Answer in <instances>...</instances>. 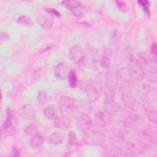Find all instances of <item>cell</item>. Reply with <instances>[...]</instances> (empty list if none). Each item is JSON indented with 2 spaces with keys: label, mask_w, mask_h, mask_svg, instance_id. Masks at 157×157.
<instances>
[{
  "label": "cell",
  "mask_w": 157,
  "mask_h": 157,
  "mask_svg": "<svg viewBox=\"0 0 157 157\" xmlns=\"http://www.w3.org/2000/svg\"><path fill=\"white\" fill-rule=\"evenodd\" d=\"M4 132L6 133L13 132V125H12V116L10 111L8 112L6 116V120L4 123Z\"/></svg>",
  "instance_id": "cell-6"
},
{
  "label": "cell",
  "mask_w": 157,
  "mask_h": 157,
  "mask_svg": "<svg viewBox=\"0 0 157 157\" xmlns=\"http://www.w3.org/2000/svg\"><path fill=\"white\" fill-rule=\"evenodd\" d=\"M43 143L42 136L39 133H35L30 141V145L33 150H37L42 145Z\"/></svg>",
  "instance_id": "cell-4"
},
{
  "label": "cell",
  "mask_w": 157,
  "mask_h": 157,
  "mask_svg": "<svg viewBox=\"0 0 157 157\" xmlns=\"http://www.w3.org/2000/svg\"><path fill=\"white\" fill-rule=\"evenodd\" d=\"M68 143L72 145H75L77 144L76 136L74 132H71L69 135L68 136Z\"/></svg>",
  "instance_id": "cell-13"
},
{
  "label": "cell",
  "mask_w": 157,
  "mask_h": 157,
  "mask_svg": "<svg viewBox=\"0 0 157 157\" xmlns=\"http://www.w3.org/2000/svg\"><path fill=\"white\" fill-rule=\"evenodd\" d=\"M70 56L72 60L75 63H80L83 58L82 50L78 45H74L71 48Z\"/></svg>",
  "instance_id": "cell-1"
},
{
  "label": "cell",
  "mask_w": 157,
  "mask_h": 157,
  "mask_svg": "<svg viewBox=\"0 0 157 157\" xmlns=\"http://www.w3.org/2000/svg\"><path fill=\"white\" fill-rule=\"evenodd\" d=\"M61 105L66 109H70L74 105V101L71 98L64 97L61 99Z\"/></svg>",
  "instance_id": "cell-7"
},
{
  "label": "cell",
  "mask_w": 157,
  "mask_h": 157,
  "mask_svg": "<svg viewBox=\"0 0 157 157\" xmlns=\"http://www.w3.org/2000/svg\"><path fill=\"white\" fill-rule=\"evenodd\" d=\"M47 11L48 13H52V14H54L55 16H57V17L59 16V13L56 10H55V9H48L47 10Z\"/></svg>",
  "instance_id": "cell-18"
},
{
  "label": "cell",
  "mask_w": 157,
  "mask_h": 157,
  "mask_svg": "<svg viewBox=\"0 0 157 157\" xmlns=\"http://www.w3.org/2000/svg\"><path fill=\"white\" fill-rule=\"evenodd\" d=\"M139 4L142 7L144 11L147 15H150V9H149V2L147 1H138Z\"/></svg>",
  "instance_id": "cell-12"
},
{
  "label": "cell",
  "mask_w": 157,
  "mask_h": 157,
  "mask_svg": "<svg viewBox=\"0 0 157 157\" xmlns=\"http://www.w3.org/2000/svg\"><path fill=\"white\" fill-rule=\"evenodd\" d=\"M44 114L45 115V116L47 118H52L55 113H54V111L49 108V107H47V109H46L44 111Z\"/></svg>",
  "instance_id": "cell-16"
},
{
  "label": "cell",
  "mask_w": 157,
  "mask_h": 157,
  "mask_svg": "<svg viewBox=\"0 0 157 157\" xmlns=\"http://www.w3.org/2000/svg\"><path fill=\"white\" fill-rule=\"evenodd\" d=\"M55 74L60 79H64L67 76V67L64 63H59L55 67Z\"/></svg>",
  "instance_id": "cell-3"
},
{
  "label": "cell",
  "mask_w": 157,
  "mask_h": 157,
  "mask_svg": "<svg viewBox=\"0 0 157 157\" xmlns=\"http://www.w3.org/2000/svg\"><path fill=\"white\" fill-rule=\"evenodd\" d=\"M17 22L23 26H31L33 23L31 18L26 15H21L17 19Z\"/></svg>",
  "instance_id": "cell-10"
},
{
  "label": "cell",
  "mask_w": 157,
  "mask_h": 157,
  "mask_svg": "<svg viewBox=\"0 0 157 157\" xmlns=\"http://www.w3.org/2000/svg\"><path fill=\"white\" fill-rule=\"evenodd\" d=\"M115 3L117 7L120 9V10H121L123 12H125L127 11V6L123 1H115Z\"/></svg>",
  "instance_id": "cell-14"
},
{
  "label": "cell",
  "mask_w": 157,
  "mask_h": 157,
  "mask_svg": "<svg viewBox=\"0 0 157 157\" xmlns=\"http://www.w3.org/2000/svg\"><path fill=\"white\" fill-rule=\"evenodd\" d=\"M23 113L24 114V117L28 118H31L34 115V110L30 105H28V107L25 106L24 108H23Z\"/></svg>",
  "instance_id": "cell-11"
},
{
  "label": "cell",
  "mask_w": 157,
  "mask_h": 157,
  "mask_svg": "<svg viewBox=\"0 0 157 157\" xmlns=\"http://www.w3.org/2000/svg\"><path fill=\"white\" fill-rule=\"evenodd\" d=\"M63 6L71 9V10L80 6V3L76 1H64L61 2Z\"/></svg>",
  "instance_id": "cell-9"
},
{
  "label": "cell",
  "mask_w": 157,
  "mask_h": 157,
  "mask_svg": "<svg viewBox=\"0 0 157 157\" xmlns=\"http://www.w3.org/2000/svg\"><path fill=\"white\" fill-rule=\"evenodd\" d=\"M67 78H68V82L70 86L72 88L75 87L77 82V77L75 72L74 71H71L67 75Z\"/></svg>",
  "instance_id": "cell-8"
},
{
  "label": "cell",
  "mask_w": 157,
  "mask_h": 157,
  "mask_svg": "<svg viewBox=\"0 0 157 157\" xmlns=\"http://www.w3.org/2000/svg\"><path fill=\"white\" fill-rule=\"evenodd\" d=\"M37 99H38V101L40 104H43L44 102H45L46 99H47V94H46V93H45L44 91H40L38 94Z\"/></svg>",
  "instance_id": "cell-15"
},
{
  "label": "cell",
  "mask_w": 157,
  "mask_h": 157,
  "mask_svg": "<svg viewBox=\"0 0 157 157\" xmlns=\"http://www.w3.org/2000/svg\"><path fill=\"white\" fill-rule=\"evenodd\" d=\"M37 20L39 25L45 29H49L53 26V21L52 18L46 15H39Z\"/></svg>",
  "instance_id": "cell-2"
},
{
  "label": "cell",
  "mask_w": 157,
  "mask_h": 157,
  "mask_svg": "<svg viewBox=\"0 0 157 157\" xmlns=\"http://www.w3.org/2000/svg\"><path fill=\"white\" fill-rule=\"evenodd\" d=\"M37 128L36 126L34 124H31L29 126H28V127H26V129H25V133L26 134H31L32 133L36 131Z\"/></svg>",
  "instance_id": "cell-17"
},
{
  "label": "cell",
  "mask_w": 157,
  "mask_h": 157,
  "mask_svg": "<svg viewBox=\"0 0 157 157\" xmlns=\"http://www.w3.org/2000/svg\"><path fill=\"white\" fill-rule=\"evenodd\" d=\"M64 137V135L62 132H55L48 137V142L52 144H58L61 143Z\"/></svg>",
  "instance_id": "cell-5"
},
{
  "label": "cell",
  "mask_w": 157,
  "mask_h": 157,
  "mask_svg": "<svg viewBox=\"0 0 157 157\" xmlns=\"http://www.w3.org/2000/svg\"><path fill=\"white\" fill-rule=\"evenodd\" d=\"M151 53L154 55H156V43H153L151 45Z\"/></svg>",
  "instance_id": "cell-19"
}]
</instances>
